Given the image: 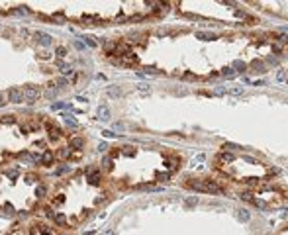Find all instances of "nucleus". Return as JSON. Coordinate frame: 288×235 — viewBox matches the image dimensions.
<instances>
[{"label": "nucleus", "instance_id": "20", "mask_svg": "<svg viewBox=\"0 0 288 235\" xmlns=\"http://www.w3.org/2000/svg\"><path fill=\"white\" fill-rule=\"evenodd\" d=\"M55 55H57V57H65V55H67V49L63 47V45H61V47L55 49Z\"/></svg>", "mask_w": 288, "mask_h": 235}, {"label": "nucleus", "instance_id": "32", "mask_svg": "<svg viewBox=\"0 0 288 235\" xmlns=\"http://www.w3.org/2000/svg\"><path fill=\"white\" fill-rule=\"evenodd\" d=\"M235 69H241V71H243V69H245V63H241V61H237V63H235Z\"/></svg>", "mask_w": 288, "mask_h": 235}, {"label": "nucleus", "instance_id": "22", "mask_svg": "<svg viewBox=\"0 0 288 235\" xmlns=\"http://www.w3.org/2000/svg\"><path fill=\"white\" fill-rule=\"evenodd\" d=\"M55 86H59V88H61V86H67V78H63V77L57 78V80H55Z\"/></svg>", "mask_w": 288, "mask_h": 235}, {"label": "nucleus", "instance_id": "3", "mask_svg": "<svg viewBox=\"0 0 288 235\" xmlns=\"http://www.w3.org/2000/svg\"><path fill=\"white\" fill-rule=\"evenodd\" d=\"M8 102H12V104H20V102H24V90L12 86V88L8 90Z\"/></svg>", "mask_w": 288, "mask_h": 235}, {"label": "nucleus", "instance_id": "19", "mask_svg": "<svg viewBox=\"0 0 288 235\" xmlns=\"http://www.w3.org/2000/svg\"><path fill=\"white\" fill-rule=\"evenodd\" d=\"M169 178H170L169 172H159V175H157V180H163V182H167Z\"/></svg>", "mask_w": 288, "mask_h": 235}, {"label": "nucleus", "instance_id": "33", "mask_svg": "<svg viewBox=\"0 0 288 235\" xmlns=\"http://www.w3.org/2000/svg\"><path fill=\"white\" fill-rule=\"evenodd\" d=\"M4 104H6V98H4V94L0 92V106H4Z\"/></svg>", "mask_w": 288, "mask_h": 235}, {"label": "nucleus", "instance_id": "1", "mask_svg": "<svg viewBox=\"0 0 288 235\" xmlns=\"http://www.w3.org/2000/svg\"><path fill=\"white\" fill-rule=\"evenodd\" d=\"M186 186L194 188V190H198V192H210V194L222 192V188H220L214 180H190V182H186Z\"/></svg>", "mask_w": 288, "mask_h": 235}, {"label": "nucleus", "instance_id": "16", "mask_svg": "<svg viewBox=\"0 0 288 235\" xmlns=\"http://www.w3.org/2000/svg\"><path fill=\"white\" fill-rule=\"evenodd\" d=\"M45 194H47V188H45L43 184H39V186L35 188V196H39V198H41V196H45Z\"/></svg>", "mask_w": 288, "mask_h": 235}, {"label": "nucleus", "instance_id": "31", "mask_svg": "<svg viewBox=\"0 0 288 235\" xmlns=\"http://www.w3.org/2000/svg\"><path fill=\"white\" fill-rule=\"evenodd\" d=\"M59 157H61V159H65V157H69V151H67V149H61V151H59Z\"/></svg>", "mask_w": 288, "mask_h": 235}, {"label": "nucleus", "instance_id": "24", "mask_svg": "<svg viewBox=\"0 0 288 235\" xmlns=\"http://www.w3.org/2000/svg\"><path fill=\"white\" fill-rule=\"evenodd\" d=\"M84 41H86V45H90V47H96V45H98L94 38H84Z\"/></svg>", "mask_w": 288, "mask_h": 235}, {"label": "nucleus", "instance_id": "26", "mask_svg": "<svg viewBox=\"0 0 288 235\" xmlns=\"http://www.w3.org/2000/svg\"><path fill=\"white\" fill-rule=\"evenodd\" d=\"M102 135H104V137H116V133H114V131H110V129L102 131Z\"/></svg>", "mask_w": 288, "mask_h": 235}, {"label": "nucleus", "instance_id": "7", "mask_svg": "<svg viewBox=\"0 0 288 235\" xmlns=\"http://www.w3.org/2000/svg\"><path fill=\"white\" fill-rule=\"evenodd\" d=\"M233 161V155L231 153H222L218 155V163H231Z\"/></svg>", "mask_w": 288, "mask_h": 235}, {"label": "nucleus", "instance_id": "11", "mask_svg": "<svg viewBox=\"0 0 288 235\" xmlns=\"http://www.w3.org/2000/svg\"><path fill=\"white\" fill-rule=\"evenodd\" d=\"M196 35H198V39H216V34H210V31H200Z\"/></svg>", "mask_w": 288, "mask_h": 235}, {"label": "nucleus", "instance_id": "2", "mask_svg": "<svg viewBox=\"0 0 288 235\" xmlns=\"http://www.w3.org/2000/svg\"><path fill=\"white\" fill-rule=\"evenodd\" d=\"M39 96H41V92H39L37 86H26V88H24V102H26V104H33V102H37V100H39Z\"/></svg>", "mask_w": 288, "mask_h": 235}, {"label": "nucleus", "instance_id": "30", "mask_svg": "<svg viewBox=\"0 0 288 235\" xmlns=\"http://www.w3.org/2000/svg\"><path fill=\"white\" fill-rule=\"evenodd\" d=\"M225 149H239V145H233V143H225Z\"/></svg>", "mask_w": 288, "mask_h": 235}, {"label": "nucleus", "instance_id": "23", "mask_svg": "<svg viewBox=\"0 0 288 235\" xmlns=\"http://www.w3.org/2000/svg\"><path fill=\"white\" fill-rule=\"evenodd\" d=\"M55 94H57V90H55V88L45 90V98H55Z\"/></svg>", "mask_w": 288, "mask_h": 235}, {"label": "nucleus", "instance_id": "15", "mask_svg": "<svg viewBox=\"0 0 288 235\" xmlns=\"http://www.w3.org/2000/svg\"><path fill=\"white\" fill-rule=\"evenodd\" d=\"M47 129L51 131V133L55 135V137H59V135H61V129H59L57 126H53V123H47Z\"/></svg>", "mask_w": 288, "mask_h": 235}, {"label": "nucleus", "instance_id": "21", "mask_svg": "<svg viewBox=\"0 0 288 235\" xmlns=\"http://www.w3.org/2000/svg\"><path fill=\"white\" fill-rule=\"evenodd\" d=\"M74 47H77L78 51H82V49H86V43H82L81 39H74Z\"/></svg>", "mask_w": 288, "mask_h": 235}, {"label": "nucleus", "instance_id": "10", "mask_svg": "<svg viewBox=\"0 0 288 235\" xmlns=\"http://www.w3.org/2000/svg\"><path fill=\"white\" fill-rule=\"evenodd\" d=\"M82 143H84V141H82L81 137H73V139H71V147H73V149H81Z\"/></svg>", "mask_w": 288, "mask_h": 235}, {"label": "nucleus", "instance_id": "8", "mask_svg": "<svg viewBox=\"0 0 288 235\" xmlns=\"http://www.w3.org/2000/svg\"><path fill=\"white\" fill-rule=\"evenodd\" d=\"M88 182L90 184H98L100 182V172H92V171H90L88 172Z\"/></svg>", "mask_w": 288, "mask_h": 235}, {"label": "nucleus", "instance_id": "34", "mask_svg": "<svg viewBox=\"0 0 288 235\" xmlns=\"http://www.w3.org/2000/svg\"><path fill=\"white\" fill-rule=\"evenodd\" d=\"M186 204H190V206H194V204H196V198H190V200H186Z\"/></svg>", "mask_w": 288, "mask_h": 235}, {"label": "nucleus", "instance_id": "29", "mask_svg": "<svg viewBox=\"0 0 288 235\" xmlns=\"http://www.w3.org/2000/svg\"><path fill=\"white\" fill-rule=\"evenodd\" d=\"M55 221H57V224H65V216H61V214H59V216H55Z\"/></svg>", "mask_w": 288, "mask_h": 235}, {"label": "nucleus", "instance_id": "6", "mask_svg": "<svg viewBox=\"0 0 288 235\" xmlns=\"http://www.w3.org/2000/svg\"><path fill=\"white\" fill-rule=\"evenodd\" d=\"M124 65H127V67H131V65H135L137 63V57L133 55V53H127V55H124V61H122Z\"/></svg>", "mask_w": 288, "mask_h": 235}, {"label": "nucleus", "instance_id": "5", "mask_svg": "<svg viewBox=\"0 0 288 235\" xmlns=\"http://www.w3.org/2000/svg\"><path fill=\"white\" fill-rule=\"evenodd\" d=\"M96 114H98V119H102V122H106V119H110V118H112L110 108H108V106H98Z\"/></svg>", "mask_w": 288, "mask_h": 235}, {"label": "nucleus", "instance_id": "12", "mask_svg": "<svg viewBox=\"0 0 288 235\" xmlns=\"http://www.w3.org/2000/svg\"><path fill=\"white\" fill-rule=\"evenodd\" d=\"M63 119H65L67 123H69L71 127H77V126H78V123H77V119H74L73 116H69V114H65V116H63Z\"/></svg>", "mask_w": 288, "mask_h": 235}, {"label": "nucleus", "instance_id": "4", "mask_svg": "<svg viewBox=\"0 0 288 235\" xmlns=\"http://www.w3.org/2000/svg\"><path fill=\"white\" fill-rule=\"evenodd\" d=\"M35 39H37V43L43 45V47H49L51 41H53V38L49 34H45V31H35Z\"/></svg>", "mask_w": 288, "mask_h": 235}, {"label": "nucleus", "instance_id": "13", "mask_svg": "<svg viewBox=\"0 0 288 235\" xmlns=\"http://www.w3.org/2000/svg\"><path fill=\"white\" fill-rule=\"evenodd\" d=\"M120 94H122V90H120L118 86H112V88H108V96L116 98V96H120Z\"/></svg>", "mask_w": 288, "mask_h": 235}, {"label": "nucleus", "instance_id": "27", "mask_svg": "<svg viewBox=\"0 0 288 235\" xmlns=\"http://www.w3.org/2000/svg\"><path fill=\"white\" fill-rule=\"evenodd\" d=\"M276 78H278V80H280V82H284V80H286V73H284V71H280V73H278V77H276Z\"/></svg>", "mask_w": 288, "mask_h": 235}, {"label": "nucleus", "instance_id": "28", "mask_svg": "<svg viewBox=\"0 0 288 235\" xmlns=\"http://www.w3.org/2000/svg\"><path fill=\"white\" fill-rule=\"evenodd\" d=\"M231 92H233V94H241V92H243V88H241V86H233Z\"/></svg>", "mask_w": 288, "mask_h": 235}, {"label": "nucleus", "instance_id": "9", "mask_svg": "<svg viewBox=\"0 0 288 235\" xmlns=\"http://www.w3.org/2000/svg\"><path fill=\"white\" fill-rule=\"evenodd\" d=\"M237 217H239L241 221H249V217H251V214H249L247 210H237Z\"/></svg>", "mask_w": 288, "mask_h": 235}, {"label": "nucleus", "instance_id": "14", "mask_svg": "<svg viewBox=\"0 0 288 235\" xmlns=\"http://www.w3.org/2000/svg\"><path fill=\"white\" fill-rule=\"evenodd\" d=\"M251 71L253 73H263L265 71V65L263 63H251Z\"/></svg>", "mask_w": 288, "mask_h": 235}, {"label": "nucleus", "instance_id": "17", "mask_svg": "<svg viewBox=\"0 0 288 235\" xmlns=\"http://www.w3.org/2000/svg\"><path fill=\"white\" fill-rule=\"evenodd\" d=\"M102 167L106 168V171H112V167H114V163H112V159H108V157H106V159L102 161Z\"/></svg>", "mask_w": 288, "mask_h": 235}, {"label": "nucleus", "instance_id": "25", "mask_svg": "<svg viewBox=\"0 0 288 235\" xmlns=\"http://www.w3.org/2000/svg\"><path fill=\"white\" fill-rule=\"evenodd\" d=\"M222 75H223V77H231V75H233V69H231V67H225L223 71H222Z\"/></svg>", "mask_w": 288, "mask_h": 235}, {"label": "nucleus", "instance_id": "35", "mask_svg": "<svg viewBox=\"0 0 288 235\" xmlns=\"http://www.w3.org/2000/svg\"><path fill=\"white\" fill-rule=\"evenodd\" d=\"M104 235H114V233H112V231H106V233H104Z\"/></svg>", "mask_w": 288, "mask_h": 235}, {"label": "nucleus", "instance_id": "18", "mask_svg": "<svg viewBox=\"0 0 288 235\" xmlns=\"http://www.w3.org/2000/svg\"><path fill=\"white\" fill-rule=\"evenodd\" d=\"M41 161H43L45 165H49V163H51V161H53V155H51V153H49V151H47V153H43V157H41Z\"/></svg>", "mask_w": 288, "mask_h": 235}]
</instances>
